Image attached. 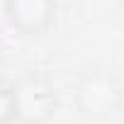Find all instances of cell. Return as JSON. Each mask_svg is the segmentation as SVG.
<instances>
[{
	"mask_svg": "<svg viewBox=\"0 0 124 124\" xmlns=\"http://www.w3.org/2000/svg\"><path fill=\"white\" fill-rule=\"evenodd\" d=\"M56 0H3L8 24L22 37H44L56 22Z\"/></svg>",
	"mask_w": 124,
	"mask_h": 124,
	"instance_id": "cell-3",
	"label": "cell"
},
{
	"mask_svg": "<svg viewBox=\"0 0 124 124\" xmlns=\"http://www.w3.org/2000/svg\"><path fill=\"white\" fill-rule=\"evenodd\" d=\"M73 105L85 119H109L122 109L124 88L107 68H88L73 80Z\"/></svg>",
	"mask_w": 124,
	"mask_h": 124,
	"instance_id": "cell-1",
	"label": "cell"
},
{
	"mask_svg": "<svg viewBox=\"0 0 124 124\" xmlns=\"http://www.w3.org/2000/svg\"><path fill=\"white\" fill-rule=\"evenodd\" d=\"M12 88L0 83V124H12Z\"/></svg>",
	"mask_w": 124,
	"mask_h": 124,
	"instance_id": "cell-4",
	"label": "cell"
},
{
	"mask_svg": "<svg viewBox=\"0 0 124 124\" xmlns=\"http://www.w3.org/2000/svg\"><path fill=\"white\" fill-rule=\"evenodd\" d=\"M12 88V117L17 124H49L58 109V93L46 73L29 71Z\"/></svg>",
	"mask_w": 124,
	"mask_h": 124,
	"instance_id": "cell-2",
	"label": "cell"
}]
</instances>
